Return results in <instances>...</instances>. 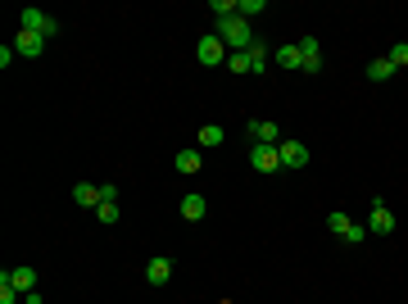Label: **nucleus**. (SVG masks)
<instances>
[{
    "label": "nucleus",
    "mask_w": 408,
    "mask_h": 304,
    "mask_svg": "<svg viewBox=\"0 0 408 304\" xmlns=\"http://www.w3.org/2000/svg\"><path fill=\"white\" fill-rule=\"evenodd\" d=\"M214 32L222 36V46H227V51H250V46H254V28H250V19H241V14L218 19Z\"/></svg>",
    "instance_id": "nucleus-1"
},
{
    "label": "nucleus",
    "mask_w": 408,
    "mask_h": 304,
    "mask_svg": "<svg viewBox=\"0 0 408 304\" xmlns=\"http://www.w3.org/2000/svg\"><path fill=\"white\" fill-rule=\"evenodd\" d=\"M227 55H231V51L222 46V36H218V32H204L200 41H195V59H200L204 68H218V64H222Z\"/></svg>",
    "instance_id": "nucleus-2"
},
{
    "label": "nucleus",
    "mask_w": 408,
    "mask_h": 304,
    "mask_svg": "<svg viewBox=\"0 0 408 304\" xmlns=\"http://www.w3.org/2000/svg\"><path fill=\"white\" fill-rule=\"evenodd\" d=\"M19 28H23V32H41L46 41H51V36H59V19H51V14H41L36 5H28V9L19 14Z\"/></svg>",
    "instance_id": "nucleus-3"
},
{
    "label": "nucleus",
    "mask_w": 408,
    "mask_h": 304,
    "mask_svg": "<svg viewBox=\"0 0 408 304\" xmlns=\"http://www.w3.org/2000/svg\"><path fill=\"white\" fill-rule=\"evenodd\" d=\"M367 232H372V236L394 232V214H390V204L381 200V196H372V218H367Z\"/></svg>",
    "instance_id": "nucleus-4"
},
{
    "label": "nucleus",
    "mask_w": 408,
    "mask_h": 304,
    "mask_svg": "<svg viewBox=\"0 0 408 304\" xmlns=\"http://www.w3.org/2000/svg\"><path fill=\"white\" fill-rule=\"evenodd\" d=\"M250 168H254V173H277V168H281L277 145H250Z\"/></svg>",
    "instance_id": "nucleus-5"
},
{
    "label": "nucleus",
    "mask_w": 408,
    "mask_h": 304,
    "mask_svg": "<svg viewBox=\"0 0 408 304\" xmlns=\"http://www.w3.org/2000/svg\"><path fill=\"white\" fill-rule=\"evenodd\" d=\"M245 137H250V145H281V127L254 118V123H245Z\"/></svg>",
    "instance_id": "nucleus-6"
},
{
    "label": "nucleus",
    "mask_w": 408,
    "mask_h": 304,
    "mask_svg": "<svg viewBox=\"0 0 408 304\" xmlns=\"http://www.w3.org/2000/svg\"><path fill=\"white\" fill-rule=\"evenodd\" d=\"M277 154H281V168H304L308 164V145L304 141H286V137H281Z\"/></svg>",
    "instance_id": "nucleus-7"
},
{
    "label": "nucleus",
    "mask_w": 408,
    "mask_h": 304,
    "mask_svg": "<svg viewBox=\"0 0 408 304\" xmlns=\"http://www.w3.org/2000/svg\"><path fill=\"white\" fill-rule=\"evenodd\" d=\"M168 277H172V259H168V254H155V259L145 263V282H150V286H168Z\"/></svg>",
    "instance_id": "nucleus-8"
},
{
    "label": "nucleus",
    "mask_w": 408,
    "mask_h": 304,
    "mask_svg": "<svg viewBox=\"0 0 408 304\" xmlns=\"http://www.w3.org/2000/svg\"><path fill=\"white\" fill-rule=\"evenodd\" d=\"M14 51H19V55H28V59H36V55L46 51V36H41V32H23V28H19V36H14Z\"/></svg>",
    "instance_id": "nucleus-9"
},
{
    "label": "nucleus",
    "mask_w": 408,
    "mask_h": 304,
    "mask_svg": "<svg viewBox=\"0 0 408 304\" xmlns=\"http://www.w3.org/2000/svg\"><path fill=\"white\" fill-rule=\"evenodd\" d=\"M300 55H304V73H323V46H318V36H304Z\"/></svg>",
    "instance_id": "nucleus-10"
},
{
    "label": "nucleus",
    "mask_w": 408,
    "mask_h": 304,
    "mask_svg": "<svg viewBox=\"0 0 408 304\" xmlns=\"http://www.w3.org/2000/svg\"><path fill=\"white\" fill-rule=\"evenodd\" d=\"M73 200H78L82 209H100V204H105L100 187H91V182H78V187H73Z\"/></svg>",
    "instance_id": "nucleus-11"
},
{
    "label": "nucleus",
    "mask_w": 408,
    "mask_h": 304,
    "mask_svg": "<svg viewBox=\"0 0 408 304\" xmlns=\"http://www.w3.org/2000/svg\"><path fill=\"white\" fill-rule=\"evenodd\" d=\"M182 218H187V223H200V218L209 214V204H204V196H182Z\"/></svg>",
    "instance_id": "nucleus-12"
},
{
    "label": "nucleus",
    "mask_w": 408,
    "mask_h": 304,
    "mask_svg": "<svg viewBox=\"0 0 408 304\" xmlns=\"http://www.w3.org/2000/svg\"><path fill=\"white\" fill-rule=\"evenodd\" d=\"M9 282L19 286V295H32L36 290V268H9Z\"/></svg>",
    "instance_id": "nucleus-13"
},
{
    "label": "nucleus",
    "mask_w": 408,
    "mask_h": 304,
    "mask_svg": "<svg viewBox=\"0 0 408 304\" xmlns=\"http://www.w3.org/2000/svg\"><path fill=\"white\" fill-rule=\"evenodd\" d=\"M272 59H277L281 68H304V55H300V46H277V51H272Z\"/></svg>",
    "instance_id": "nucleus-14"
},
{
    "label": "nucleus",
    "mask_w": 408,
    "mask_h": 304,
    "mask_svg": "<svg viewBox=\"0 0 408 304\" xmlns=\"http://www.w3.org/2000/svg\"><path fill=\"white\" fill-rule=\"evenodd\" d=\"M268 51H272V46L254 36V46H250V73H263L268 68Z\"/></svg>",
    "instance_id": "nucleus-15"
},
{
    "label": "nucleus",
    "mask_w": 408,
    "mask_h": 304,
    "mask_svg": "<svg viewBox=\"0 0 408 304\" xmlns=\"http://www.w3.org/2000/svg\"><path fill=\"white\" fill-rule=\"evenodd\" d=\"M172 164H177V173H187V177H191V173H200V164H204V159H200V150H182Z\"/></svg>",
    "instance_id": "nucleus-16"
},
{
    "label": "nucleus",
    "mask_w": 408,
    "mask_h": 304,
    "mask_svg": "<svg viewBox=\"0 0 408 304\" xmlns=\"http://www.w3.org/2000/svg\"><path fill=\"white\" fill-rule=\"evenodd\" d=\"M327 227H331V232H336V236L345 241V236H350V227H354V218L345 214V209H331V218H327Z\"/></svg>",
    "instance_id": "nucleus-17"
},
{
    "label": "nucleus",
    "mask_w": 408,
    "mask_h": 304,
    "mask_svg": "<svg viewBox=\"0 0 408 304\" xmlns=\"http://www.w3.org/2000/svg\"><path fill=\"white\" fill-rule=\"evenodd\" d=\"M367 78H372V82H386V78H394V64L381 55V59H372V64H367Z\"/></svg>",
    "instance_id": "nucleus-18"
},
{
    "label": "nucleus",
    "mask_w": 408,
    "mask_h": 304,
    "mask_svg": "<svg viewBox=\"0 0 408 304\" xmlns=\"http://www.w3.org/2000/svg\"><path fill=\"white\" fill-rule=\"evenodd\" d=\"M214 145H222V127L218 123H204L200 127V150H214Z\"/></svg>",
    "instance_id": "nucleus-19"
},
{
    "label": "nucleus",
    "mask_w": 408,
    "mask_h": 304,
    "mask_svg": "<svg viewBox=\"0 0 408 304\" xmlns=\"http://www.w3.org/2000/svg\"><path fill=\"white\" fill-rule=\"evenodd\" d=\"M227 68L245 78V73H250V51H231V55H227Z\"/></svg>",
    "instance_id": "nucleus-20"
},
{
    "label": "nucleus",
    "mask_w": 408,
    "mask_h": 304,
    "mask_svg": "<svg viewBox=\"0 0 408 304\" xmlns=\"http://www.w3.org/2000/svg\"><path fill=\"white\" fill-rule=\"evenodd\" d=\"M236 14H241V19H254V14H263V0H236Z\"/></svg>",
    "instance_id": "nucleus-21"
},
{
    "label": "nucleus",
    "mask_w": 408,
    "mask_h": 304,
    "mask_svg": "<svg viewBox=\"0 0 408 304\" xmlns=\"http://www.w3.org/2000/svg\"><path fill=\"white\" fill-rule=\"evenodd\" d=\"M95 218H100V223H118V200H105L100 209H95Z\"/></svg>",
    "instance_id": "nucleus-22"
},
{
    "label": "nucleus",
    "mask_w": 408,
    "mask_h": 304,
    "mask_svg": "<svg viewBox=\"0 0 408 304\" xmlns=\"http://www.w3.org/2000/svg\"><path fill=\"white\" fill-rule=\"evenodd\" d=\"M386 59H390L394 68H404V64H408V46H404V41H399V46H390V51H386Z\"/></svg>",
    "instance_id": "nucleus-23"
},
{
    "label": "nucleus",
    "mask_w": 408,
    "mask_h": 304,
    "mask_svg": "<svg viewBox=\"0 0 408 304\" xmlns=\"http://www.w3.org/2000/svg\"><path fill=\"white\" fill-rule=\"evenodd\" d=\"M209 9H214L218 19H231V14H236V0H214V5H209Z\"/></svg>",
    "instance_id": "nucleus-24"
},
{
    "label": "nucleus",
    "mask_w": 408,
    "mask_h": 304,
    "mask_svg": "<svg viewBox=\"0 0 408 304\" xmlns=\"http://www.w3.org/2000/svg\"><path fill=\"white\" fill-rule=\"evenodd\" d=\"M345 241H350V246H358V241H367V227H363V223H354V227H350V236H345Z\"/></svg>",
    "instance_id": "nucleus-25"
}]
</instances>
